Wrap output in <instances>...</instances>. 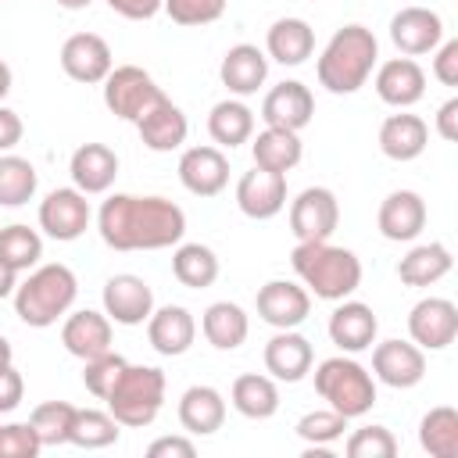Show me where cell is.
Masks as SVG:
<instances>
[{
    "label": "cell",
    "instance_id": "1",
    "mask_svg": "<svg viewBox=\"0 0 458 458\" xmlns=\"http://www.w3.org/2000/svg\"><path fill=\"white\" fill-rule=\"evenodd\" d=\"M97 233L111 250H165L182 243L186 211L168 197L111 193L97 211Z\"/></svg>",
    "mask_w": 458,
    "mask_h": 458
},
{
    "label": "cell",
    "instance_id": "2",
    "mask_svg": "<svg viewBox=\"0 0 458 458\" xmlns=\"http://www.w3.org/2000/svg\"><path fill=\"white\" fill-rule=\"evenodd\" d=\"M376 61H379V43H376L372 29H365V25H344L322 47L318 64H315V75H318V86H326L329 93L351 97V93H358L369 82Z\"/></svg>",
    "mask_w": 458,
    "mask_h": 458
},
{
    "label": "cell",
    "instance_id": "3",
    "mask_svg": "<svg viewBox=\"0 0 458 458\" xmlns=\"http://www.w3.org/2000/svg\"><path fill=\"white\" fill-rule=\"evenodd\" d=\"M290 265L308 293L318 301H344L361 286V261L354 250L329 240H304L290 250Z\"/></svg>",
    "mask_w": 458,
    "mask_h": 458
},
{
    "label": "cell",
    "instance_id": "4",
    "mask_svg": "<svg viewBox=\"0 0 458 458\" xmlns=\"http://www.w3.org/2000/svg\"><path fill=\"white\" fill-rule=\"evenodd\" d=\"M14 315L32 326V329H47L57 318H64L79 297V279L68 265L50 261V265H36L29 268V276L14 286Z\"/></svg>",
    "mask_w": 458,
    "mask_h": 458
},
{
    "label": "cell",
    "instance_id": "5",
    "mask_svg": "<svg viewBox=\"0 0 458 458\" xmlns=\"http://www.w3.org/2000/svg\"><path fill=\"white\" fill-rule=\"evenodd\" d=\"M315 394L344 419H361L376 404V376L361 361L336 354L315 365Z\"/></svg>",
    "mask_w": 458,
    "mask_h": 458
},
{
    "label": "cell",
    "instance_id": "6",
    "mask_svg": "<svg viewBox=\"0 0 458 458\" xmlns=\"http://www.w3.org/2000/svg\"><path fill=\"white\" fill-rule=\"evenodd\" d=\"M104 404L129 429L150 426L165 404V372L154 365H125Z\"/></svg>",
    "mask_w": 458,
    "mask_h": 458
},
{
    "label": "cell",
    "instance_id": "7",
    "mask_svg": "<svg viewBox=\"0 0 458 458\" xmlns=\"http://www.w3.org/2000/svg\"><path fill=\"white\" fill-rule=\"evenodd\" d=\"M161 86L150 79V72H143L140 64H118L107 72L104 79V104L111 114H118L122 122H140L157 100H161Z\"/></svg>",
    "mask_w": 458,
    "mask_h": 458
},
{
    "label": "cell",
    "instance_id": "8",
    "mask_svg": "<svg viewBox=\"0 0 458 458\" xmlns=\"http://www.w3.org/2000/svg\"><path fill=\"white\" fill-rule=\"evenodd\" d=\"M89 218H93L89 200H86V193L75 190V186H57V190H50V193L39 200V229H43L50 240H57V243L79 240V236L89 229Z\"/></svg>",
    "mask_w": 458,
    "mask_h": 458
},
{
    "label": "cell",
    "instance_id": "9",
    "mask_svg": "<svg viewBox=\"0 0 458 458\" xmlns=\"http://www.w3.org/2000/svg\"><path fill=\"white\" fill-rule=\"evenodd\" d=\"M340 225V200L326 186H308L290 200V233L297 243L304 240H329Z\"/></svg>",
    "mask_w": 458,
    "mask_h": 458
},
{
    "label": "cell",
    "instance_id": "10",
    "mask_svg": "<svg viewBox=\"0 0 458 458\" xmlns=\"http://www.w3.org/2000/svg\"><path fill=\"white\" fill-rule=\"evenodd\" d=\"M408 336L422 351H444L458 336V308L447 297H422L408 311Z\"/></svg>",
    "mask_w": 458,
    "mask_h": 458
},
{
    "label": "cell",
    "instance_id": "11",
    "mask_svg": "<svg viewBox=\"0 0 458 458\" xmlns=\"http://www.w3.org/2000/svg\"><path fill=\"white\" fill-rule=\"evenodd\" d=\"M372 376L394 390H411L426 376V351L411 340H383L372 347Z\"/></svg>",
    "mask_w": 458,
    "mask_h": 458
},
{
    "label": "cell",
    "instance_id": "12",
    "mask_svg": "<svg viewBox=\"0 0 458 458\" xmlns=\"http://www.w3.org/2000/svg\"><path fill=\"white\" fill-rule=\"evenodd\" d=\"M258 318L276 329H297L311 315V293L293 279H268L254 297Z\"/></svg>",
    "mask_w": 458,
    "mask_h": 458
},
{
    "label": "cell",
    "instance_id": "13",
    "mask_svg": "<svg viewBox=\"0 0 458 458\" xmlns=\"http://www.w3.org/2000/svg\"><path fill=\"white\" fill-rule=\"evenodd\" d=\"M154 311V290L143 276L118 272L104 283V315L118 326H143Z\"/></svg>",
    "mask_w": 458,
    "mask_h": 458
},
{
    "label": "cell",
    "instance_id": "14",
    "mask_svg": "<svg viewBox=\"0 0 458 458\" xmlns=\"http://www.w3.org/2000/svg\"><path fill=\"white\" fill-rule=\"evenodd\" d=\"M61 68H64L68 79L86 82V86H97L114 68V57H111V47H107L104 36H97V32H75L61 47Z\"/></svg>",
    "mask_w": 458,
    "mask_h": 458
},
{
    "label": "cell",
    "instance_id": "15",
    "mask_svg": "<svg viewBox=\"0 0 458 458\" xmlns=\"http://www.w3.org/2000/svg\"><path fill=\"white\" fill-rule=\"evenodd\" d=\"M390 39L404 57L433 54L444 39V18L429 7H401L390 18Z\"/></svg>",
    "mask_w": 458,
    "mask_h": 458
},
{
    "label": "cell",
    "instance_id": "16",
    "mask_svg": "<svg viewBox=\"0 0 458 458\" xmlns=\"http://www.w3.org/2000/svg\"><path fill=\"white\" fill-rule=\"evenodd\" d=\"M236 208L254 218V222H268L286 208V175L279 172H265V168H250L240 175L236 182Z\"/></svg>",
    "mask_w": 458,
    "mask_h": 458
},
{
    "label": "cell",
    "instance_id": "17",
    "mask_svg": "<svg viewBox=\"0 0 458 458\" xmlns=\"http://www.w3.org/2000/svg\"><path fill=\"white\" fill-rule=\"evenodd\" d=\"M179 182L193 197H218L229 182V157L222 147H186L179 157Z\"/></svg>",
    "mask_w": 458,
    "mask_h": 458
},
{
    "label": "cell",
    "instance_id": "18",
    "mask_svg": "<svg viewBox=\"0 0 458 458\" xmlns=\"http://www.w3.org/2000/svg\"><path fill=\"white\" fill-rule=\"evenodd\" d=\"M376 97L397 111L419 104L426 97V72L415 57H390L376 68Z\"/></svg>",
    "mask_w": 458,
    "mask_h": 458
},
{
    "label": "cell",
    "instance_id": "19",
    "mask_svg": "<svg viewBox=\"0 0 458 458\" xmlns=\"http://www.w3.org/2000/svg\"><path fill=\"white\" fill-rule=\"evenodd\" d=\"M315 114V97L304 82L297 79H283L279 86H272L261 100V122L276 125V129H290L301 132Z\"/></svg>",
    "mask_w": 458,
    "mask_h": 458
},
{
    "label": "cell",
    "instance_id": "20",
    "mask_svg": "<svg viewBox=\"0 0 458 458\" xmlns=\"http://www.w3.org/2000/svg\"><path fill=\"white\" fill-rule=\"evenodd\" d=\"M329 340L344 351V354H361L376 344V333H379V318L369 304L361 301H336L333 315H329Z\"/></svg>",
    "mask_w": 458,
    "mask_h": 458
},
{
    "label": "cell",
    "instance_id": "21",
    "mask_svg": "<svg viewBox=\"0 0 458 458\" xmlns=\"http://www.w3.org/2000/svg\"><path fill=\"white\" fill-rule=\"evenodd\" d=\"M315 365L311 340L301 336L297 329H279L265 344V372L279 383H301Z\"/></svg>",
    "mask_w": 458,
    "mask_h": 458
},
{
    "label": "cell",
    "instance_id": "22",
    "mask_svg": "<svg viewBox=\"0 0 458 458\" xmlns=\"http://www.w3.org/2000/svg\"><path fill=\"white\" fill-rule=\"evenodd\" d=\"M376 225L394 243H411L426 229V200L415 190H394L383 197Z\"/></svg>",
    "mask_w": 458,
    "mask_h": 458
},
{
    "label": "cell",
    "instance_id": "23",
    "mask_svg": "<svg viewBox=\"0 0 458 458\" xmlns=\"http://www.w3.org/2000/svg\"><path fill=\"white\" fill-rule=\"evenodd\" d=\"M111 318L104 311H93V308H79L64 318L61 326V344L72 358L86 361V358H97L104 351H111Z\"/></svg>",
    "mask_w": 458,
    "mask_h": 458
},
{
    "label": "cell",
    "instance_id": "24",
    "mask_svg": "<svg viewBox=\"0 0 458 458\" xmlns=\"http://www.w3.org/2000/svg\"><path fill=\"white\" fill-rule=\"evenodd\" d=\"M218 79L233 97H250L265 86L268 79V57L261 47L254 43H236L225 50L222 64H218Z\"/></svg>",
    "mask_w": 458,
    "mask_h": 458
},
{
    "label": "cell",
    "instance_id": "25",
    "mask_svg": "<svg viewBox=\"0 0 458 458\" xmlns=\"http://www.w3.org/2000/svg\"><path fill=\"white\" fill-rule=\"evenodd\" d=\"M136 132H140V140H143L147 150H154V154H172V150H179V147L186 143L190 122H186L182 107H175L168 97H161V100L136 122Z\"/></svg>",
    "mask_w": 458,
    "mask_h": 458
},
{
    "label": "cell",
    "instance_id": "26",
    "mask_svg": "<svg viewBox=\"0 0 458 458\" xmlns=\"http://www.w3.org/2000/svg\"><path fill=\"white\" fill-rule=\"evenodd\" d=\"M147 340H150V347L157 354L179 358V354H186L193 347L197 322H193V315L182 304H165V308L150 311V318H147Z\"/></svg>",
    "mask_w": 458,
    "mask_h": 458
},
{
    "label": "cell",
    "instance_id": "27",
    "mask_svg": "<svg viewBox=\"0 0 458 458\" xmlns=\"http://www.w3.org/2000/svg\"><path fill=\"white\" fill-rule=\"evenodd\" d=\"M68 172H72L75 190H82L86 197L107 193L114 186V179H118V154L107 143H82L72 154Z\"/></svg>",
    "mask_w": 458,
    "mask_h": 458
},
{
    "label": "cell",
    "instance_id": "28",
    "mask_svg": "<svg viewBox=\"0 0 458 458\" xmlns=\"http://www.w3.org/2000/svg\"><path fill=\"white\" fill-rule=\"evenodd\" d=\"M225 422V397L208 386V383H197L190 390H182L179 397V426L190 433V437H211L218 433Z\"/></svg>",
    "mask_w": 458,
    "mask_h": 458
},
{
    "label": "cell",
    "instance_id": "29",
    "mask_svg": "<svg viewBox=\"0 0 458 458\" xmlns=\"http://www.w3.org/2000/svg\"><path fill=\"white\" fill-rule=\"evenodd\" d=\"M315 50V32L304 18H279L272 21L268 36H265V57L268 61H279L286 68H297L311 57Z\"/></svg>",
    "mask_w": 458,
    "mask_h": 458
},
{
    "label": "cell",
    "instance_id": "30",
    "mask_svg": "<svg viewBox=\"0 0 458 458\" xmlns=\"http://www.w3.org/2000/svg\"><path fill=\"white\" fill-rule=\"evenodd\" d=\"M429 143V125L419 118V114H390L383 125H379V150L390 157V161H415Z\"/></svg>",
    "mask_w": 458,
    "mask_h": 458
},
{
    "label": "cell",
    "instance_id": "31",
    "mask_svg": "<svg viewBox=\"0 0 458 458\" xmlns=\"http://www.w3.org/2000/svg\"><path fill=\"white\" fill-rule=\"evenodd\" d=\"M250 157H254V165H258V168L286 175L290 168H297V165H301L304 147H301V136H297V132H290V129H276V125H265L258 136H250Z\"/></svg>",
    "mask_w": 458,
    "mask_h": 458
},
{
    "label": "cell",
    "instance_id": "32",
    "mask_svg": "<svg viewBox=\"0 0 458 458\" xmlns=\"http://www.w3.org/2000/svg\"><path fill=\"white\" fill-rule=\"evenodd\" d=\"M200 333L215 351H236L250 333V318H247V311L240 304L215 301L200 315Z\"/></svg>",
    "mask_w": 458,
    "mask_h": 458
},
{
    "label": "cell",
    "instance_id": "33",
    "mask_svg": "<svg viewBox=\"0 0 458 458\" xmlns=\"http://www.w3.org/2000/svg\"><path fill=\"white\" fill-rule=\"evenodd\" d=\"M451 265H454V258H451L447 243H440V240L419 243L397 261V279L404 286H433L451 272Z\"/></svg>",
    "mask_w": 458,
    "mask_h": 458
},
{
    "label": "cell",
    "instance_id": "34",
    "mask_svg": "<svg viewBox=\"0 0 458 458\" xmlns=\"http://www.w3.org/2000/svg\"><path fill=\"white\" fill-rule=\"evenodd\" d=\"M229 401H233V408H236L243 419H272V415L279 411V386H276L272 376L243 372V376L233 379Z\"/></svg>",
    "mask_w": 458,
    "mask_h": 458
},
{
    "label": "cell",
    "instance_id": "35",
    "mask_svg": "<svg viewBox=\"0 0 458 458\" xmlns=\"http://www.w3.org/2000/svg\"><path fill=\"white\" fill-rule=\"evenodd\" d=\"M208 136L222 150H233V147L247 143L254 136V111L243 100H236V97L218 100L211 107V114H208Z\"/></svg>",
    "mask_w": 458,
    "mask_h": 458
},
{
    "label": "cell",
    "instance_id": "36",
    "mask_svg": "<svg viewBox=\"0 0 458 458\" xmlns=\"http://www.w3.org/2000/svg\"><path fill=\"white\" fill-rule=\"evenodd\" d=\"M172 276L190 290H208L218 279V254L208 243H175Z\"/></svg>",
    "mask_w": 458,
    "mask_h": 458
},
{
    "label": "cell",
    "instance_id": "37",
    "mask_svg": "<svg viewBox=\"0 0 458 458\" xmlns=\"http://www.w3.org/2000/svg\"><path fill=\"white\" fill-rule=\"evenodd\" d=\"M419 444L433 458H458V411L451 404H437L419 422Z\"/></svg>",
    "mask_w": 458,
    "mask_h": 458
},
{
    "label": "cell",
    "instance_id": "38",
    "mask_svg": "<svg viewBox=\"0 0 458 458\" xmlns=\"http://www.w3.org/2000/svg\"><path fill=\"white\" fill-rule=\"evenodd\" d=\"M118 437H122V422H118L111 411H100V408H75L68 444L86 447V451H100V447L118 444Z\"/></svg>",
    "mask_w": 458,
    "mask_h": 458
},
{
    "label": "cell",
    "instance_id": "39",
    "mask_svg": "<svg viewBox=\"0 0 458 458\" xmlns=\"http://www.w3.org/2000/svg\"><path fill=\"white\" fill-rule=\"evenodd\" d=\"M39 175L29 157L0 154V208H21L36 197Z\"/></svg>",
    "mask_w": 458,
    "mask_h": 458
},
{
    "label": "cell",
    "instance_id": "40",
    "mask_svg": "<svg viewBox=\"0 0 458 458\" xmlns=\"http://www.w3.org/2000/svg\"><path fill=\"white\" fill-rule=\"evenodd\" d=\"M43 258V236L21 222L14 225H4L0 229V261L11 265L14 272H29L36 268Z\"/></svg>",
    "mask_w": 458,
    "mask_h": 458
},
{
    "label": "cell",
    "instance_id": "41",
    "mask_svg": "<svg viewBox=\"0 0 458 458\" xmlns=\"http://www.w3.org/2000/svg\"><path fill=\"white\" fill-rule=\"evenodd\" d=\"M72 419H75V404L68 401H43L32 408L29 422L39 437L43 447H61L68 444V433H72Z\"/></svg>",
    "mask_w": 458,
    "mask_h": 458
},
{
    "label": "cell",
    "instance_id": "42",
    "mask_svg": "<svg viewBox=\"0 0 458 458\" xmlns=\"http://www.w3.org/2000/svg\"><path fill=\"white\" fill-rule=\"evenodd\" d=\"M347 422H351V419H344V415L333 411V408H315V411L301 415L293 429H297V437H301L304 444H311V447H329L333 440L344 437Z\"/></svg>",
    "mask_w": 458,
    "mask_h": 458
},
{
    "label": "cell",
    "instance_id": "43",
    "mask_svg": "<svg viewBox=\"0 0 458 458\" xmlns=\"http://www.w3.org/2000/svg\"><path fill=\"white\" fill-rule=\"evenodd\" d=\"M125 365H129V361H125L122 354H114V351H104V354H97V358H86V361H82V386H86L97 401H104V397L111 394V386L118 383V376H122Z\"/></svg>",
    "mask_w": 458,
    "mask_h": 458
},
{
    "label": "cell",
    "instance_id": "44",
    "mask_svg": "<svg viewBox=\"0 0 458 458\" xmlns=\"http://www.w3.org/2000/svg\"><path fill=\"white\" fill-rule=\"evenodd\" d=\"M344 451H347V458H394L397 437L386 426H361L347 437Z\"/></svg>",
    "mask_w": 458,
    "mask_h": 458
},
{
    "label": "cell",
    "instance_id": "45",
    "mask_svg": "<svg viewBox=\"0 0 458 458\" xmlns=\"http://www.w3.org/2000/svg\"><path fill=\"white\" fill-rule=\"evenodd\" d=\"M225 4H229V0H165L161 11H165L175 25L193 29V25H211V21H218V18L225 14Z\"/></svg>",
    "mask_w": 458,
    "mask_h": 458
},
{
    "label": "cell",
    "instance_id": "46",
    "mask_svg": "<svg viewBox=\"0 0 458 458\" xmlns=\"http://www.w3.org/2000/svg\"><path fill=\"white\" fill-rule=\"evenodd\" d=\"M43 451L32 422H7L0 426V458H36Z\"/></svg>",
    "mask_w": 458,
    "mask_h": 458
},
{
    "label": "cell",
    "instance_id": "47",
    "mask_svg": "<svg viewBox=\"0 0 458 458\" xmlns=\"http://www.w3.org/2000/svg\"><path fill=\"white\" fill-rule=\"evenodd\" d=\"M433 79L444 86H458V39H440L433 50Z\"/></svg>",
    "mask_w": 458,
    "mask_h": 458
},
{
    "label": "cell",
    "instance_id": "48",
    "mask_svg": "<svg viewBox=\"0 0 458 458\" xmlns=\"http://www.w3.org/2000/svg\"><path fill=\"white\" fill-rule=\"evenodd\" d=\"M21 397H25V379L11 361L0 369V415H11L21 404Z\"/></svg>",
    "mask_w": 458,
    "mask_h": 458
},
{
    "label": "cell",
    "instance_id": "49",
    "mask_svg": "<svg viewBox=\"0 0 458 458\" xmlns=\"http://www.w3.org/2000/svg\"><path fill=\"white\" fill-rule=\"evenodd\" d=\"M197 444L190 437H157L147 444V458H193Z\"/></svg>",
    "mask_w": 458,
    "mask_h": 458
},
{
    "label": "cell",
    "instance_id": "50",
    "mask_svg": "<svg viewBox=\"0 0 458 458\" xmlns=\"http://www.w3.org/2000/svg\"><path fill=\"white\" fill-rule=\"evenodd\" d=\"M21 136H25V125H21L18 111L0 104V154H11L21 143Z\"/></svg>",
    "mask_w": 458,
    "mask_h": 458
},
{
    "label": "cell",
    "instance_id": "51",
    "mask_svg": "<svg viewBox=\"0 0 458 458\" xmlns=\"http://www.w3.org/2000/svg\"><path fill=\"white\" fill-rule=\"evenodd\" d=\"M161 4H165V0H107V7H111L114 14H122V18H129V21H147V18H154V14L161 11Z\"/></svg>",
    "mask_w": 458,
    "mask_h": 458
},
{
    "label": "cell",
    "instance_id": "52",
    "mask_svg": "<svg viewBox=\"0 0 458 458\" xmlns=\"http://www.w3.org/2000/svg\"><path fill=\"white\" fill-rule=\"evenodd\" d=\"M437 136L447 140V143L458 140V97H451L437 107Z\"/></svg>",
    "mask_w": 458,
    "mask_h": 458
},
{
    "label": "cell",
    "instance_id": "53",
    "mask_svg": "<svg viewBox=\"0 0 458 458\" xmlns=\"http://www.w3.org/2000/svg\"><path fill=\"white\" fill-rule=\"evenodd\" d=\"M14 286H18V272H14L11 265H4V261H0V301H4V297H11V293H14Z\"/></svg>",
    "mask_w": 458,
    "mask_h": 458
},
{
    "label": "cell",
    "instance_id": "54",
    "mask_svg": "<svg viewBox=\"0 0 458 458\" xmlns=\"http://www.w3.org/2000/svg\"><path fill=\"white\" fill-rule=\"evenodd\" d=\"M11 82H14V75H11V64L0 57V104H4V97L11 93Z\"/></svg>",
    "mask_w": 458,
    "mask_h": 458
},
{
    "label": "cell",
    "instance_id": "55",
    "mask_svg": "<svg viewBox=\"0 0 458 458\" xmlns=\"http://www.w3.org/2000/svg\"><path fill=\"white\" fill-rule=\"evenodd\" d=\"M93 0H57V7H64V11H86Z\"/></svg>",
    "mask_w": 458,
    "mask_h": 458
},
{
    "label": "cell",
    "instance_id": "56",
    "mask_svg": "<svg viewBox=\"0 0 458 458\" xmlns=\"http://www.w3.org/2000/svg\"><path fill=\"white\" fill-rule=\"evenodd\" d=\"M11 358H14V351H11V344L0 336V369H4V365H11Z\"/></svg>",
    "mask_w": 458,
    "mask_h": 458
}]
</instances>
